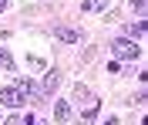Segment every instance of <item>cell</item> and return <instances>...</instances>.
<instances>
[{"label": "cell", "mask_w": 148, "mask_h": 125, "mask_svg": "<svg viewBox=\"0 0 148 125\" xmlns=\"http://www.w3.org/2000/svg\"><path fill=\"white\" fill-rule=\"evenodd\" d=\"M54 88H57V71H47V75H44V85H40L37 95H40V98H51V95H54Z\"/></svg>", "instance_id": "277c9868"}, {"label": "cell", "mask_w": 148, "mask_h": 125, "mask_svg": "<svg viewBox=\"0 0 148 125\" xmlns=\"http://www.w3.org/2000/svg\"><path fill=\"white\" fill-rule=\"evenodd\" d=\"M24 125H47V122H44V118H37V115H27V118H24Z\"/></svg>", "instance_id": "9c48e42d"}, {"label": "cell", "mask_w": 148, "mask_h": 125, "mask_svg": "<svg viewBox=\"0 0 148 125\" xmlns=\"http://www.w3.org/2000/svg\"><path fill=\"white\" fill-rule=\"evenodd\" d=\"M0 125H24V122H20V118L14 115V118H7V122H0Z\"/></svg>", "instance_id": "8fae6325"}, {"label": "cell", "mask_w": 148, "mask_h": 125, "mask_svg": "<svg viewBox=\"0 0 148 125\" xmlns=\"http://www.w3.org/2000/svg\"><path fill=\"white\" fill-rule=\"evenodd\" d=\"M131 7L138 10V14H145V7H148V0H131Z\"/></svg>", "instance_id": "30bf717a"}, {"label": "cell", "mask_w": 148, "mask_h": 125, "mask_svg": "<svg viewBox=\"0 0 148 125\" xmlns=\"http://www.w3.org/2000/svg\"><path fill=\"white\" fill-rule=\"evenodd\" d=\"M0 68H3V71H14V58H10L3 48H0Z\"/></svg>", "instance_id": "52a82bcc"}, {"label": "cell", "mask_w": 148, "mask_h": 125, "mask_svg": "<svg viewBox=\"0 0 148 125\" xmlns=\"http://www.w3.org/2000/svg\"><path fill=\"white\" fill-rule=\"evenodd\" d=\"M111 54H114L118 61H135L141 54V48L131 44V37H118V41H111Z\"/></svg>", "instance_id": "7a4b0ae2"}, {"label": "cell", "mask_w": 148, "mask_h": 125, "mask_svg": "<svg viewBox=\"0 0 148 125\" xmlns=\"http://www.w3.org/2000/svg\"><path fill=\"white\" fill-rule=\"evenodd\" d=\"M34 95H37V88H34V81H27V78H17L10 88H0V102H3L7 108H20Z\"/></svg>", "instance_id": "6da1fadb"}, {"label": "cell", "mask_w": 148, "mask_h": 125, "mask_svg": "<svg viewBox=\"0 0 148 125\" xmlns=\"http://www.w3.org/2000/svg\"><path fill=\"white\" fill-rule=\"evenodd\" d=\"M104 3H108V0H88V3H84V10H101Z\"/></svg>", "instance_id": "ba28073f"}, {"label": "cell", "mask_w": 148, "mask_h": 125, "mask_svg": "<svg viewBox=\"0 0 148 125\" xmlns=\"http://www.w3.org/2000/svg\"><path fill=\"white\" fill-rule=\"evenodd\" d=\"M128 37H145V20H138V24H128Z\"/></svg>", "instance_id": "8992f818"}, {"label": "cell", "mask_w": 148, "mask_h": 125, "mask_svg": "<svg viewBox=\"0 0 148 125\" xmlns=\"http://www.w3.org/2000/svg\"><path fill=\"white\" fill-rule=\"evenodd\" d=\"M54 37L67 41V44H81L84 34H81V30H74V27H54Z\"/></svg>", "instance_id": "3957f363"}, {"label": "cell", "mask_w": 148, "mask_h": 125, "mask_svg": "<svg viewBox=\"0 0 148 125\" xmlns=\"http://www.w3.org/2000/svg\"><path fill=\"white\" fill-rule=\"evenodd\" d=\"M54 118H57V125H64L67 118H71V105H67L64 98H61V102L54 105Z\"/></svg>", "instance_id": "5b68a950"}, {"label": "cell", "mask_w": 148, "mask_h": 125, "mask_svg": "<svg viewBox=\"0 0 148 125\" xmlns=\"http://www.w3.org/2000/svg\"><path fill=\"white\" fill-rule=\"evenodd\" d=\"M7 3H10V0H0V10H7Z\"/></svg>", "instance_id": "7c38bea8"}]
</instances>
